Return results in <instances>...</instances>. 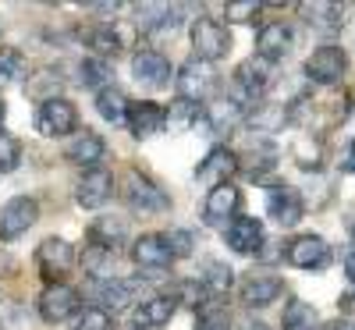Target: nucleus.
Listing matches in <instances>:
<instances>
[{"instance_id": "4be33fe9", "label": "nucleus", "mask_w": 355, "mask_h": 330, "mask_svg": "<svg viewBox=\"0 0 355 330\" xmlns=\"http://www.w3.org/2000/svg\"><path fill=\"white\" fill-rule=\"evenodd\" d=\"M135 281H121V277H110V281H93V295H96V302L100 309H114V313H121L135 302Z\"/></svg>"}, {"instance_id": "09e8293b", "label": "nucleus", "mask_w": 355, "mask_h": 330, "mask_svg": "<svg viewBox=\"0 0 355 330\" xmlns=\"http://www.w3.org/2000/svg\"><path fill=\"white\" fill-rule=\"evenodd\" d=\"M345 277L355 284V252H348V259H345Z\"/></svg>"}, {"instance_id": "c756f323", "label": "nucleus", "mask_w": 355, "mask_h": 330, "mask_svg": "<svg viewBox=\"0 0 355 330\" xmlns=\"http://www.w3.org/2000/svg\"><path fill=\"white\" fill-rule=\"evenodd\" d=\"M316 327H320L316 306L302 302V298H291L284 309V320H281V330H316Z\"/></svg>"}, {"instance_id": "9b49d317", "label": "nucleus", "mask_w": 355, "mask_h": 330, "mask_svg": "<svg viewBox=\"0 0 355 330\" xmlns=\"http://www.w3.org/2000/svg\"><path fill=\"white\" fill-rule=\"evenodd\" d=\"M270 71H274V64H266V61H259V57H252V61H245V64H239V71H234V103H245V100H259L266 89H270Z\"/></svg>"}, {"instance_id": "a19ab883", "label": "nucleus", "mask_w": 355, "mask_h": 330, "mask_svg": "<svg viewBox=\"0 0 355 330\" xmlns=\"http://www.w3.org/2000/svg\"><path fill=\"white\" fill-rule=\"evenodd\" d=\"M75 330H110V313H103L100 306H85L78 313Z\"/></svg>"}, {"instance_id": "473e14b6", "label": "nucleus", "mask_w": 355, "mask_h": 330, "mask_svg": "<svg viewBox=\"0 0 355 330\" xmlns=\"http://www.w3.org/2000/svg\"><path fill=\"white\" fill-rule=\"evenodd\" d=\"M302 18L313 25V28H323V33H331L345 21V8L341 4H302Z\"/></svg>"}, {"instance_id": "603ef678", "label": "nucleus", "mask_w": 355, "mask_h": 330, "mask_svg": "<svg viewBox=\"0 0 355 330\" xmlns=\"http://www.w3.org/2000/svg\"><path fill=\"white\" fill-rule=\"evenodd\" d=\"M0 125H4V103H0Z\"/></svg>"}, {"instance_id": "b1692460", "label": "nucleus", "mask_w": 355, "mask_h": 330, "mask_svg": "<svg viewBox=\"0 0 355 330\" xmlns=\"http://www.w3.org/2000/svg\"><path fill=\"white\" fill-rule=\"evenodd\" d=\"M174 309H178V298H171V295L146 298V302L135 309V330H157V327L171 323Z\"/></svg>"}, {"instance_id": "49530a36", "label": "nucleus", "mask_w": 355, "mask_h": 330, "mask_svg": "<svg viewBox=\"0 0 355 330\" xmlns=\"http://www.w3.org/2000/svg\"><path fill=\"white\" fill-rule=\"evenodd\" d=\"M338 309H341V316H352L355 320V291H345L338 298Z\"/></svg>"}, {"instance_id": "e433bc0d", "label": "nucleus", "mask_w": 355, "mask_h": 330, "mask_svg": "<svg viewBox=\"0 0 355 330\" xmlns=\"http://www.w3.org/2000/svg\"><path fill=\"white\" fill-rule=\"evenodd\" d=\"M196 330H231L227 313L220 309V298H206V306L199 309V323Z\"/></svg>"}, {"instance_id": "412c9836", "label": "nucleus", "mask_w": 355, "mask_h": 330, "mask_svg": "<svg viewBox=\"0 0 355 330\" xmlns=\"http://www.w3.org/2000/svg\"><path fill=\"white\" fill-rule=\"evenodd\" d=\"M266 209H270V220L281 227H295L306 217V202L295 189H274L270 199H266Z\"/></svg>"}, {"instance_id": "393cba45", "label": "nucleus", "mask_w": 355, "mask_h": 330, "mask_svg": "<svg viewBox=\"0 0 355 330\" xmlns=\"http://www.w3.org/2000/svg\"><path fill=\"white\" fill-rule=\"evenodd\" d=\"M89 238H93V245L117 252L128 238V220L125 217H100L93 227H89Z\"/></svg>"}, {"instance_id": "1a4fd4ad", "label": "nucleus", "mask_w": 355, "mask_h": 330, "mask_svg": "<svg viewBox=\"0 0 355 330\" xmlns=\"http://www.w3.org/2000/svg\"><path fill=\"white\" fill-rule=\"evenodd\" d=\"M132 78H135L142 89H164V85L171 82V61H167L160 50L142 46V50H135V57H132Z\"/></svg>"}, {"instance_id": "58836bf2", "label": "nucleus", "mask_w": 355, "mask_h": 330, "mask_svg": "<svg viewBox=\"0 0 355 330\" xmlns=\"http://www.w3.org/2000/svg\"><path fill=\"white\" fill-rule=\"evenodd\" d=\"M295 164L299 167H320L323 164V142L320 139H302V142H295Z\"/></svg>"}, {"instance_id": "f03ea898", "label": "nucleus", "mask_w": 355, "mask_h": 330, "mask_svg": "<svg viewBox=\"0 0 355 330\" xmlns=\"http://www.w3.org/2000/svg\"><path fill=\"white\" fill-rule=\"evenodd\" d=\"M40 220V202L33 196H15L0 206V242H15Z\"/></svg>"}, {"instance_id": "ddd939ff", "label": "nucleus", "mask_w": 355, "mask_h": 330, "mask_svg": "<svg viewBox=\"0 0 355 330\" xmlns=\"http://www.w3.org/2000/svg\"><path fill=\"white\" fill-rule=\"evenodd\" d=\"M36 263H40V270H43L46 281L64 277L68 270L75 266V245L64 242V238H43L40 249H36Z\"/></svg>"}, {"instance_id": "7ed1b4c3", "label": "nucleus", "mask_w": 355, "mask_h": 330, "mask_svg": "<svg viewBox=\"0 0 355 330\" xmlns=\"http://www.w3.org/2000/svg\"><path fill=\"white\" fill-rule=\"evenodd\" d=\"M192 46H196V57L199 61H220V57L231 50V33L227 25L217 21V18H196L192 25Z\"/></svg>"}, {"instance_id": "72a5a7b5", "label": "nucleus", "mask_w": 355, "mask_h": 330, "mask_svg": "<svg viewBox=\"0 0 355 330\" xmlns=\"http://www.w3.org/2000/svg\"><path fill=\"white\" fill-rule=\"evenodd\" d=\"M231 284H234V277H231V266H224V263H217V259L206 263L202 288L210 291V298H224V295L231 291Z\"/></svg>"}, {"instance_id": "c03bdc74", "label": "nucleus", "mask_w": 355, "mask_h": 330, "mask_svg": "<svg viewBox=\"0 0 355 330\" xmlns=\"http://www.w3.org/2000/svg\"><path fill=\"white\" fill-rule=\"evenodd\" d=\"M224 11H227V21H252L259 4H256V0H231Z\"/></svg>"}, {"instance_id": "c9c22d12", "label": "nucleus", "mask_w": 355, "mask_h": 330, "mask_svg": "<svg viewBox=\"0 0 355 330\" xmlns=\"http://www.w3.org/2000/svg\"><path fill=\"white\" fill-rule=\"evenodd\" d=\"M82 82H85V85H93L96 93H100V89L114 85V68H110L107 61H100V57H93V61H85V64H82Z\"/></svg>"}, {"instance_id": "20e7f679", "label": "nucleus", "mask_w": 355, "mask_h": 330, "mask_svg": "<svg viewBox=\"0 0 355 330\" xmlns=\"http://www.w3.org/2000/svg\"><path fill=\"white\" fill-rule=\"evenodd\" d=\"M75 125H78V110H75L71 100H61V96H57V100H43L40 110H36V128L46 139L71 135Z\"/></svg>"}, {"instance_id": "37998d69", "label": "nucleus", "mask_w": 355, "mask_h": 330, "mask_svg": "<svg viewBox=\"0 0 355 330\" xmlns=\"http://www.w3.org/2000/svg\"><path fill=\"white\" fill-rule=\"evenodd\" d=\"M18 160H21V146H18V139L0 135V174L11 171V167H18Z\"/></svg>"}, {"instance_id": "6e6552de", "label": "nucleus", "mask_w": 355, "mask_h": 330, "mask_svg": "<svg viewBox=\"0 0 355 330\" xmlns=\"http://www.w3.org/2000/svg\"><path fill=\"white\" fill-rule=\"evenodd\" d=\"M82 313V295L68 284H50L43 295H40V316L46 323H64L71 316Z\"/></svg>"}, {"instance_id": "423d86ee", "label": "nucleus", "mask_w": 355, "mask_h": 330, "mask_svg": "<svg viewBox=\"0 0 355 330\" xmlns=\"http://www.w3.org/2000/svg\"><path fill=\"white\" fill-rule=\"evenodd\" d=\"M284 259L288 266H299V270H323L331 263V245L320 234H299L284 245Z\"/></svg>"}, {"instance_id": "f3484780", "label": "nucleus", "mask_w": 355, "mask_h": 330, "mask_svg": "<svg viewBox=\"0 0 355 330\" xmlns=\"http://www.w3.org/2000/svg\"><path fill=\"white\" fill-rule=\"evenodd\" d=\"M125 125L135 139H150L153 132H160L167 125V107H160L153 100H135V103H128Z\"/></svg>"}, {"instance_id": "6ab92c4d", "label": "nucleus", "mask_w": 355, "mask_h": 330, "mask_svg": "<svg viewBox=\"0 0 355 330\" xmlns=\"http://www.w3.org/2000/svg\"><path fill=\"white\" fill-rule=\"evenodd\" d=\"M132 259H135V266H139V270H146V274L167 270V266H171L167 238H164V234H142V238H135V245H132Z\"/></svg>"}, {"instance_id": "c85d7f7f", "label": "nucleus", "mask_w": 355, "mask_h": 330, "mask_svg": "<svg viewBox=\"0 0 355 330\" xmlns=\"http://www.w3.org/2000/svg\"><path fill=\"white\" fill-rule=\"evenodd\" d=\"M288 125V107L284 103H259L249 114V128L252 132H277Z\"/></svg>"}, {"instance_id": "2f4dec72", "label": "nucleus", "mask_w": 355, "mask_h": 330, "mask_svg": "<svg viewBox=\"0 0 355 330\" xmlns=\"http://www.w3.org/2000/svg\"><path fill=\"white\" fill-rule=\"evenodd\" d=\"M178 18H182V8H171V4H142L139 8V21H142V28H150V33H157V28H174Z\"/></svg>"}, {"instance_id": "f8f14e48", "label": "nucleus", "mask_w": 355, "mask_h": 330, "mask_svg": "<svg viewBox=\"0 0 355 330\" xmlns=\"http://www.w3.org/2000/svg\"><path fill=\"white\" fill-rule=\"evenodd\" d=\"M239 206H242L239 189H234L231 182L217 185V189H210V196H206V202H202V220L214 224V227H227V220L239 217Z\"/></svg>"}, {"instance_id": "5701e85b", "label": "nucleus", "mask_w": 355, "mask_h": 330, "mask_svg": "<svg viewBox=\"0 0 355 330\" xmlns=\"http://www.w3.org/2000/svg\"><path fill=\"white\" fill-rule=\"evenodd\" d=\"M202 121L210 125V132H217V135H231L234 132V125L242 121V107L234 103V100H227V96H217V100H210L202 107Z\"/></svg>"}, {"instance_id": "aec40b11", "label": "nucleus", "mask_w": 355, "mask_h": 330, "mask_svg": "<svg viewBox=\"0 0 355 330\" xmlns=\"http://www.w3.org/2000/svg\"><path fill=\"white\" fill-rule=\"evenodd\" d=\"M277 295H284V281L277 274H252L242 281V302L249 309H263V306H270Z\"/></svg>"}, {"instance_id": "de8ad7c7", "label": "nucleus", "mask_w": 355, "mask_h": 330, "mask_svg": "<svg viewBox=\"0 0 355 330\" xmlns=\"http://www.w3.org/2000/svg\"><path fill=\"white\" fill-rule=\"evenodd\" d=\"M11 270H15V259H11V256H4V252H0V277H8Z\"/></svg>"}, {"instance_id": "4468645a", "label": "nucleus", "mask_w": 355, "mask_h": 330, "mask_svg": "<svg viewBox=\"0 0 355 330\" xmlns=\"http://www.w3.org/2000/svg\"><path fill=\"white\" fill-rule=\"evenodd\" d=\"M234 171H239V157H234L227 146H214L210 153L202 157V164L196 167V182L217 189V185H227L231 182Z\"/></svg>"}, {"instance_id": "dca6fc26", "label": "nucleus", "mask_w": 355, "mask_h": 330, "mask_svg": "<svg viewBox=\"0 0 355 330\" xmlns=\"http://www.w3.org/2000/svg\"><path fill=\"white\" fill-rule=\"evenodd\" d=\"M291 43H295V36H291V28L284 21H266L256 33V57L266 61V64H277V61L288 57Z\"/></svg>"}, {"instance_id": "79ce46f5", "label": "nucleus", "mask_w": 355, "mask_h": 330, "mask_svg": "<svg viewBox=\"0 0 355 330\" xmlns=\"http://www.w3.org/2000/svg\"><path fill=\"white\" fill-rule=\"evenodd\" d=\"M178 295H182V302L192 306L196 313L206 306V298H210V291L202 288V281H182V284H178Z\"/></svg>"}, {"instance_id": "3c124183", "label": "nucleus", "mask_w": 355, "mask_h": 330, "mask_svg": "<svg viewBox=\"0 0 355 330\" xmlns=\"http://www.w3.org/2000/svg\"><path fill=\"white\" fill-rule=\"evenodd\" d=\"M320 330H355L352 323H345V320H338V323H323Z\"/></svg>"}, {"instance_id": "a878e982", "label": "nucleus", "mask_w": 355, "mask_h": 330, "mask_svg": "<svg viewBox=\"0 0 355 330\" xmlns=\"http://www.w3.org/2000/svg\"><path fill=\"white\" fill-rule=\"evenodd\" d=\"M107 153V142L96 135V132H82L71 146H68V160L78 164V167H96Z\"/></svg>"}, {"instance_id": "a18cd8bd", "label": "nucleus", "mask_w": 355, "mask_h": 330, "mask_svg": "<svg viewBox=\"0 0 355 330\" xmlns=\"http://www.w3.org/2000/svg\"><path fill=\"white\" fill-rule=\"evenodd\" d=\"M338 167H341V174H355V139H352V142H345Z\"/></svg>"}, {"instance_id": "f257e3e1", "label": "nucleus", "mask_w": 355, "mask_h": 330, "mask_svg": "<svg viewBox=\"0 0 355 330\" xmlns=\"http://www.w3.org/2000/svg\"><path fill=\"white\" fill-rule=\"evenodd\" d=\"M125 202L135 214H164V209H171V196L153 182V177H146L139 171H132L125 177Z\"/></svg>"}, {"instance_id": "bb28decb", "label": "nucleus", "mask_w": 355, "mask_h": 330, "mask_svg": "<svg viewBox=\"0 0 355 330\" xmlns=\"http://www.w3.org/2000/svg\"><path fill=\"white\" fill-rule=\"evenodd\" d=\"M96 110H100L103 121H110V125H125L128 96H125L117 85H107V89H100V93H96Z\"/></svg>"}, {"instance_id": "cd10ccee", "label": "nucleus", "mask_w": 355, "mask_h": 330, "mask_svg": "<svg viewBox=\"0 0 355 330\" xmlns=\"http://www.w3.org/2000/svg\"><path fill=\"white\" fill-rule=\"evenodd\" d=\"M114 256H117V252L100 249V245L89 242V245H85V252H82V266H85V274L93 277V281H110V277H114Z\"/></svg>"}, {"instance_id": "0eeeda50", "label": "nucleus", "mask_w": 355, "mask_h": 330, "mask_svg": "<svg viewBox=\"0 0 355 330\" xmlns=\"http://www.w3.org/2000/svg\"><path fill=\"white\" fill-rule=\"evenodd\" d=\"M214 68L199 61V57H192L189 64H182V71H178V100H189V103H202L206 96L214 93Z\"/></svg>"}, {"instance_id": "a211bd4d", "label": "nucleus", "mask_w": 355, "mask_h": 330, "mask_svg": "<svg viewBox=\"0 0 355 330\" xmlns=\"http://www.w3.org/2000/svg\"><path fill=\"white\" fill-rule=\"evenodd\" d=\"M110 196H114V177L100 167L85 171L78 177V185H75V199H78L82 209H100V206H107Z\"/></svg>"}, {"instance_id": "ea45409f", "label": "nucleus", "mask_w": 355, "mask_h": 330, "mask_svg": "<svg viewBox=\"0 0 355 330\" xmlns=\"http://www.w3.org/2000/svg\"><path fill=\"white\" fill-rule=\"evenodd\" d=\"M164 238H167L171 259H185V256H192V249H196V238H192L185 227H178V231H171V234H164Z\"/></svg>"}, {"instance_id": "2eb2a0df", "label": "nucleus", "mask_w": 355, "mask_h": 330, "mask_svg": "<svg viewBox=\"0 0 355 330\" xmlns=\"http://www.w3.org/2000/svg\"><path fill=\"white\" fill-rule=\"evenodd\" d=\"M224 242H227V249L231 252H239V256H256L259 249H263V224L256 220V217H234L227 227H224Z\"/></svg>"}, {"instance_id": "4c0bfd02", "label": "nucleus", "mask_w": 355, "mask_h": 330, "mask_svg": "<svg viewBox=\"0 0 355 330\" xmlns=\"http://www.w3.org/2000/svg\"><path fill=\"white\" fill-rule=\"evenodd\" d=\"M0 327L4 330H28V309L15 298H4L0 302Z\"/></svg>"}, {"instance_id": "39448f33", "label": "nucleus", "mask_w": 355, "mask_h": 330, "mask_svg": "<svg viewBox=\"0 0 355 330\" xmlns=\"http://www.w3.org/2000/svg\"><path fill=\"white\" fill-rule=\"evenodd\" d=\"M345 71H348V53L334 43L320 46L306 57V78L316 85H334V82H341Z\"/></svg>"}, {"instance_id": "7c9ffc66", "label": "nucleus", "mask_w": 355, "mask_h": 330, "mask_svg": "<svg viewBox=\"0 0 355 330\" xmlns=\"http://www.w3.org/2000/svg\"><path fill=\"white\" fill-rule=\"evenodd\" d=\"M199 114H202V107L199 103H189V100H174L171 107H167V132L171 135H182V132H189L196 121H199Z\"/></svg>"}, {"instance_id": "f704fd0d", "label": "nucleus", "mask_w": 355, "mask_h": 330, "mask_svg": "<svg viewBox=\"0 0 355 330\" xmlns=\"http://www.w3.org/2000/svg\"><path fill=\"white\" fill-rule=\"evenodd\" d=\"M25 53L21 50H15V46H0V85H8V82H15V78H21L25 75Z\"/></svg>"}, {"instance_id": "8fccbe9b", "label": "nucleus", "mask_w": 355, "mask_h": 330, "mask_svg": "<svg viewBox=\"0 0 355 330\" xmlns=\"http://www.w3.org/2000/svg\"><path fill=\"white\" fill-rule=\"evenodd\" d=\"M89 11H96V15H110V11H117V4H89Z\"/></svg>"}, {"instance_id": "9d476101", "label": "nucleus", "mask_w": 355, "mask_h": 330, "mask_svg": "<svg viewBox=\"0 0 355 330\" xmlns=\"http://www.w3.org/2000/svg\"><path fill=\"white\" fill-rule=\"evenodd\" d=\"M82 43L93 50L100 61H107V57H117L128 43H132V28L125 25H114V21H103V25H93L82 33Z\"/></svg>"}]
</instances>
